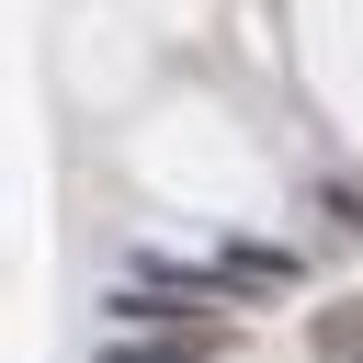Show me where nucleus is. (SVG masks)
<instances>
[{
    "instance_id": "1",
    "label": "nucleus",
    "mask_w": 363,
    "mask_h": 363,
    "mask_svg": "<svg viewBox=\"0 0 363 363\" xmlns=\"http://www.w3.org/2000/svg\"><path fill=\"white\" fill-rule=\"evenodd\" d=\"M102 363H204V329H193V318H182V329H170V340H113V352H102Z\"/></svg>"
}]
</instances>
